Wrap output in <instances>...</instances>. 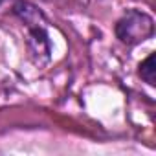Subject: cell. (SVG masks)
I'll use <instances>...</instances> for the list:
<instances>
[{
    "label": "cell",
    "mask_w": 156,
    "mask_h": 156,
    "mask_svg": "<svg viewBox=\"0 0 156 156\" xmlns=\"http://www.w3.org/2000/svg\"><path fill=\"white\" fill-rule=\"evenodd\" d=\"M15 17L28 28V50L35 64H48L51 59V42L48 33V20L41 8L28 0H19L13 6Z\"/></svg>",
    "instance_id": "obj_1"
},
{
    "label": "cell",
    "mask_w": 156,
    "mask_h": 156,
    "mask_svg": "<svg viewBox=\"0 0 156 156\" xmlns=\"http://www.w3.org/2000/svg\"><path fill=\"white\" fill-rule=\"evenodd\" d=\"M114 33L118 41L125 46H138L152 37L154 19L141 9H127L116 22Z\"/></svg>",
    "instance_id": "obj_2"
},
{
    "label": "cell",
    "mask_w": 156,
    "mask_h": 156,
    "mask_svg": "<svg viewBox=\"0 0 156 156\" xmlns=\"http://www.w3.org/2000/svg\"><path fill=\"white\" fill-rule=\"evenodd\" d=\"M156 64H154V53H149L138 66V75L149 85V87H154L156 85Z\"/></svg>",
    "instance_id": "obj_3"
},
{
    "label": "cell",
    "mask_w": 156,
    "mask_h": 156,
    "mask_svg": "<svg viewBox=\"0 0 156 156\" xmlns=\"http://www.w3.org/2000/svg\"><path fill=\"white\" fill-rule=\"evenodd\" d=\"M8 2V0H0V6H2V4H6Z\"/></svg>",
    "instance_id": "obj_4"
}]
</instances>
